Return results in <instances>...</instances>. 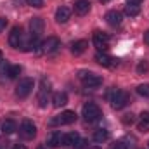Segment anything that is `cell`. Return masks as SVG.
<instances>
[{"label":"cell","instance_id":"obj_37","mask_svg":"<svg viewBox=\"0 0 149 149\" xmlns=\"http://www.w3.org/2000/svg\"><path fill=\"white\" fill-rule=\"evenodd\" d=\"M37 149H47V148H43V146H40V148H37Z\"/></svg>","mask_w":149,"mask_h":149},{"label":"cell","instance_id":"obj_38","mask_svg":"<svg viewBox=\"0 0 149 149\" xmlns=\"http://www.w3.org/2000/svg\"><path fill=\"white\" fill-rule=\"evenodd\" d=\"M0 61H2V50H0Z\"/></svg>","mask_w":149,"mask_h":149},{"label":"cell","instance_id":"obj_18","mask_svg":"<svg viewBox=\"0 0 149 149\" xmlns=\"http://www.w3.org/2000/svg\"><path fill=\"white\" fill-rule=\"evenodd\" d=\"M87 47H88L87 40H78V42H74L73 45H71V52H73L74 56H80V54H83L87 50Z\"/></svg>","mask_w":149,"mask_h":149},{"label":"cell","instance_id":"obj_25","mask_svg":"<svg viewBox=\"0 0 149 149\" xmlns=\"http://www.w3.org/2000/svg\"><path fill=\"white\" fill-rule=\"evenodd\" d=\"M137 94L142 97H149V83H142L137 87Z\"/></svg>","mask_w":149,"mask_h":149},{"label":"cell","instance_id":"obj_24","mask_svg":"<svg viewBox=\"0 0 149 149\" xmlns=\"http://www.w3.org/2000/svg\"><path fill=\"white\" fill-rule=\"evenodd\" d=\"M5 74H7L9 78H17V76L21 74V66H17V64H16V66H9V70H7Z\"/></svg>","mask_w":149,"mask_h":149},{"label":"cell","instance_id":"obj_28","mask_svg":"<svg viewBox=\"0 0 149 149\" xmlns=\"http://www.w3.org/2000/svg\"><path fill=\"white\" fill-rule=\"evenodd\" d=\"M134 121H135V118H134V114H132V113L123 116V123H125V125H132Z\"/></svg>","mask_w":149,"mask_h":149},{"label":"cell","instance_id":"obj_12","mask_svg":"<svg viewBox=\"0 0 149 149\" xmlns=\"http://www.w3.org/2000/svg\"><path fill=\"white\" fill-rule=\"evenodd\" d=\"M43 28H45V23H43L42 17H33L30 21V30H31V33L35 37H38L40 33H43Z\"/></svg>","mask_w":149,"mask_h":149},{"label":"cell","instance_id":"obj_9","mask_svg":"<svg viewBox=\"0 0 149 149\" xmlns=\"http://www.w3.org/2000/svg\"><path fill=\"white\" fill-rule=\"evenodd\" d=\"M73 121H76V113L74 111H64L61 113L56 120H52L54 125H70Z\"/></svg>","mask_w":149,"mask_h":149},{"label":"cell","instance_id":"obj_3","mask_svg":"<svg viewBox=\"0 0 149 149\" xmlns=\"http://www.w3.org/2000/svg\"><path fill=\"white\" fill-rule=\"evenodd\" d=\"M81 114L87 121H95V120L101 118V108L95 102H87L81 109Z\"/></svg>","mask_w":149,"mask_h":149},{"label":"cell","instance_id":"obj_30","mask_svg":"<svg viewBox=\"0 0 149 149\" xmlns=\"http://www.w3.org/2000/svg\"><path fill=\"white\" fill-rule=\"evenodd\" d=\"M85 144H87V141H83V139H80V141L76 142V146H74V148H76V149H83V148H85Z\"/></svg>","mask_w":149,"mask_h":149},{"label":"cell","instance_id":"obj_11","mask_svg":"<svg viewBox=\"0 0 149 149\" xmlns=\"http://www.w3.org/2000/svg\"><path fill=\"white\" fill-rule=\"evenodd\" d=\"M70 17H71V9H70V7L61 5V7L56 10V21H57V23H61V24H63V23H66Z\"/></svg>","mask_w":149,"mask_h":149},{"label":"cell","instance_id":"obj_4","mask_svg":"<svg viewBox=\"0 0 149 149\" xmlns=\"http://www.w3.org/2000/svg\"><path fill=\"white\" fill-rule=\"evenodd\" d=\"M33 87H35V83H33L31 78H23V80L17 83V87H16V95L21 97V99H24V97H28V95L31 94Z\"/></svg>","mask_w":149,"mask_h":149},{"label":"cell","instance_id":"obj_36","mask_svg":"<svg viewBox=\"0 0 149 149\" xmlns=\"http://www.w3.org/2000/svg\"><path fill=\"white\" fill-rule=\"evenodd\" d=\"M101 2H102V3H106V2H109V0H101Z\"/></svg>","mask_w":149,"mask_h":149},{"label":"cell","instance_id":"obj_26","mask_svg":"<svg viewBox=\"0 0 149 149\" xmlns=\"http://www.w3.org/2000/svg\"><path fill=\"white\" fill-rule=\"evenodd\" d=\"M148 71H149V64L146 61H141V63L137 64V73L142 74V73H148Z\"/></svg>","mask_w":149,"mask_h":149},{"label":"cell","instance_id":"obj_10","mask_svg":"<svg viewBox=\"0 0 149 149\" xmlns=\"http://www.w3.org/2000/svg\"><path fill=\"white\" fill-rule=\"evenodd\" d=\"M49 94H50V85H49V81H42V88H40V92H38V104H40V108H45L47 106V99H49Z\"/></svg>","mask_w":149,"mask_h":149},{"label":"cell","instance_id":"obj_21","mask_svg":"<svg viewBox=\"0 0 149 149\" xmlns=\"http://www.w3.org/2000/svg\"><path fill=\"white\" fill-rule=\"evenodd\" d=\"M137 128L141 132H149V113H142V116L137 123Z\"/></svg>","mask_w":149,"mask_h":149},{"label":"cell","instance_id":"obj_22","mask_svg":"<svg viewBox=\"0 0 149 149\" xmlns=\"http://www.w3.org/2000/svg\"><path fill=\"white\" fill-rule=\"evenodd\" d=\"M16 121L14 120H5L3 123H2V132L3 134H14L16 132Z\"/></svg>","mask_w":149,"mask_h":149},{"label":"cell","instance_id":"obj_20","mask_svg":"<svg viewBox=\"0 0 149 149\" xmlns=\"http://www.w3.org/2000/svg\"><path fill=\"white\" fill-rule=\"evenodd\" d=\"M108 139H109V132H108L106 128H99V130L94 132V141H95V142L102 144V142H106Z\"/></svg>","mask_w":149,"mask_h":149},{"label":"cell","instance_id":"obj_7","mask_svg":"<svg viewBox=\"0 0 149 149\" xmlns=\"http://www.w3.org/2000/svg\"><path fill=\"white\" fill-rule=\"evenodd\" d=\"M9 45L14 47V49H19L23 47V30L21 28H12V31L9 33Z\"/></svg>","mask_w":149,"mask_h":149},{"label":"cell","instance_id":"obj_19","mask_svg":"<svg viewBox=\"0 0 149 149\" xmlns=\"http://www.w3.org/2000/svg\"><path fill=\"white\" fill-rule=\"evenodd\" d=\"M80 141V135L76 134V132H70V134H66L64 135V139H63V146H68V148H71V146H76V142Z\"/></svg>","mask_w":149,"mask_h":149},{"label":"cell","instance_id":"obj_13","mask_svg":"<svg viewBox=\"0 0 149 149\" xmlns=\"http://www.w3.org/2000/svg\"><path fill=\"white\" fill-rule=\"evenodd\" d=\"M95 61L101 64V66H104V68H111L116 64V61L113 59L111 56H108V54H102V52H97L95 54Z\"/></svg>","mask_w":149,"mask_h":149},{"label":"cell","instance_id":"obj_23","mask_svg":"<svg viewBox=\"0 0 149 149\" xmlns=\"http://www.w3.org/2000/svg\"><path fill=\"white\" fill-rule=\"evenodd\" d=\"M139 12H141V7H139V5H132V3H128V5L125 7V14L130 16V17L139 16Z\"/></svg>","mask_w":149,"mask_h":149},{"label":"cell","instance_id":"obj_16","mask_svg":"<svg viewBox=\"0 0 149 149\" xmlns=\"http://www.w3.org/2000/svg\"><path fill=\"white\" fill-rule=\"evenodd\" d=\"M106 21H108V24H111V26H120V24H121V12H118V10H109V12L106 14Z\"/></svg>","mask_w":149,"mask_h":149},{"label":"cell","instance_id":"obj_29","mask_svg":"<svg viewBox=\"0 0 149 149\" xmlns=\"http://www.w3.org/2000/svg\"><path fill=\"white\" fill-rule=\"evenodd\" d=\"M5 26H7V19L5 17H0V33L5 30Z\"/></svg>","mask_w":149,"mask_h":149},{"label":"cell","instance_id":"obj_35","mask_svg":"<svg viewBox=\"0 0 149 149\" xmlns=\"http://www.w3.org/2000/svg\"><path fill=\"white\" fill-rule=\"evenodd\" d=\"M88 149H99V148L97 146H92V148H88Z\"/></svg>","mask_w":149,"mask_h":149},{"label":"cell","instance_id":"obj_14","mask_svg":"<svg viewBox=\"0 0 149 149\" xmlns=\"http://www.w3.org/2000/svg\"><path fill=\"white\" fill-rule=\"evenodd\" d=\"M90 10V2L88 0H74V12L78 16H85Z\"/></svg>","mask_w":149,"mask_h":149},{"label":"cell","instance_id":"obj_1","mask_svg":"<svg viewBox=\"0 0 149 149\" xmlns=\"http://www.w3.org/2000/svg\"><path fill=\"white\" fill-rule=\"evenodd\" d=\"M109 102L114 109H123L128 102H130V97L127 92L123 90H118V88H113V92L109 94Z\"/></svg>","mask_w":149,"mask_h":149},{"label":"cell","instance_id":"obj_5","mask_svg":"<svg viewBox=\"0 0 149 149\" xmlns=\"http://www.w3.org/2000/svg\"><path fill=\"white\" fill-rule=\"evenodd\" d=\"M40 47H42V52L52 54V52H56V50L61 47V42H59V38H56V37H49L45 42L40 43Z\"/></svg>","mask_w":149,"mask_h":149},{"label":"cell","instance_id":"obj_34","mask_svg":"<svg viewBox=\"0 0 149 149\" xmlns=\"http://www.w3.org/2000/svg\"><path fill=\"white\" fill-rule=\"evenodd\" d=\"M14 149H28V148H26L24 144H16V146H14Z\"/></svg>","mask_w":149,"mask_h":149},{"label":"cell","instance_id":"obj_2","mask_svg":"<svg viewBox=\"0 0 149 149\" xmlns=\"http://www.w3.org/2000/svg\"><path fill=\"white\" fill-rule=\"evenodd\" d=\"M78 78H80L81 83H83L85 87H88V88H95V87H99V85L102 83V78H101L99 74H95L94 71H80Z\"/></svg>","mask_w":149,"mask_h":149},{"label":"cell","instance_id":"obj_6","mask_svg":"<svg viewBox=\"0 0 149 149\" xmlns=\"http://www.w3.org/2000/svg\"><path fill=\"white\" fill-rule=\"evenodd\" d=\"M21 135L24 137V139H33L35 135H37V127H35V123L31 121V120H24L23 123H21Z\"/></svg>","mask_w":149,"mask_h":149},{"label":"cell","instance_id":"obj_31","mask_svg":"<svg viewBox=\"0 0 149 149\" xmlns=\"http://www.w3.org/2000/svg\"><path fill=\"white\" fill-rule=\"evenodd\" d=\"M113 149H127V144H123V142H116V144L113 146Z\"/></svg>","mask_w":149,"mask_h":149},{"label":"cell","instance_id":"obj_8","mask_svg":"<svg viewBox=\"0 0 149 149\" xmlns=\"http://www.w3.org/2000/svg\"><path fill=\"white\" fill-rule=\"evenodd\" d=\"M92 40H94V45L97 47L99 52H101V50H106V49L109 47V37H108L106 33H102V31H95Z\"/></svg>","mask_w":149,"mask_h":149},{"label":"cell","instance_id":"obj_17","mask_svg":"<svg viewBox=\"0 0 149 149\" xmlns=\"http://www.w3.org/2000/svg\"><path fill=\"white\" fill-rule=\"evenodd\" d=\"M63 139H64V135L61 132H52L50 137H49V146L50 148H59V146H63Z\"/></svg>","mask_w":149,"mask_h":149},{"label":"cell","instance_id":"obj_15","mask_svg":"<svg viewBox=\"0 0 149 149\" xmlns=\"http://www.w3.org/2000/svg\"><path fill=\"white\" fill-rule=\"evenodd\" d=\"M52 104H54V108H63V106H66V104H68V95H66V92H56V94L52 95Z\"/></svg>","mask_w":149,"mask_h":149},{"label":"cell","instance_id":"obj_27","mask_svg":"<svg viewBox=\"0 0 149 149\" xmlns=\"http://www.w3.org/2000/svg\"><path fill=\"white\" fill-rule=\"evenodd\" d=\"M26 2H28V5H31V7H35V9L43 7V0H26Z\"/></svg>","mask_w":149,"mask_h":149},{"label":"cell","instance_id":"obj_33","mask_svg":"<svg viewBox=\"0 0 149 149\" xmlns=\"http://www.w3.org/2000/svg\"><path fill=\"white\" fill-rule=\"evenodd\" d=\"M127 2H128V3H132V5H139L142 0H127Z\"/></svg>","mask_w":149,"mask_h":149},{"label":"cell","instance_id":"obj_32","mask_svg":"<svg viewBox=\"0 0 149 149\" xmlns=\"http://www.w3.org/2000/svg\"><path fill=\"white\" fill-rule=\"evenodd\" d=\"M144 43H148V45H149V30L144 33Z\"/></svg>","mask_w":149,"mask_h":149}]
</instances>
